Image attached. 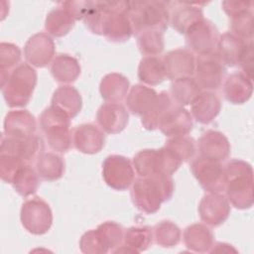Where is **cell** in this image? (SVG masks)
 <instances>
[{"label":"cell","instance_id":"6da1fadb","mask_svg":"<svg viewBox=\"0 0 254 254\" xmlns=\"http://www.w3.org/2000/svg\"><path fill=\"white\" fill-rule=\"evenodd\" d=\"M175 184L171 175L157 174L148 178L139 177L131 186V199L142 212L152 214L157 212L162 203L172 198Z\"/></svg>","mask_w":254,"mask_h":254},{"label":"cell","instance_id":"7a4b0ae2","mask_svg":"<svg viewBox=\"0 0 254 254\" xmlns=\"http://www.w3.org/2000/svg\"><path fill=\"white\" fill-rule=\"evenodd\" d=\"M226 198L238 209L253 205V169L243 160L233 159L223 166Z\"/></svg>","mask_w":254,"mask_h":254},{"label":"cell","instance_id":"3957f363","mask_svg":"<svg viewBox=\"0 0 254 254\" xmlns=\"http://www.w3.org/2000/svg\"><path fill=\"white\" fill-rule=\"evenodd\" d=\"M133 34L138 36L148 30L164 33L170 24L169 2L134 1L128 12Z\"/></svg>","mask_w":254,"mask_h":254},{"label":"cell","instance_id":"277c9868","mask_svg":"<svg viewBox=\"0 0 254 254\" xmlns=\"http://www.w3.org/2000/svg\"><path fill=\"white\" fill-rule=\"evenodd\" d=\"M37 79V71L29 64L16 66L1 82L2 94L7 105L10 107L27 105L32 98Z\"/></svg>","mask_w":254,"mask_h":254},{"label":"cell","instance_id":"5b68a950","mask_svg":"<svg viewBox=\"0 0 254 254\" xmlns=\"http://www.w3.org/2000/svg\"><path fill=\"white\" fill-rule=\"evenodd\" d=\"M39 125L52 150L65 153L71 148L73 142L70 118L64 111L51 105L41 113Z\"/></svg>","mask_w":254,"mask_h":254},{"label":"cell","instance_id":"8992f818","mask_svg":"<svg viewBox=\"0 0 254 254\" xmlns=\"http://www.w3.org/2000/svg\"><path fill=\"white\" fill-rule=\"evenodd\" d=\"M107 13L103 22L102 35L110 42L122 43L133 35L128 12V1H105Z\"/></svg>","mask_w":254,"mask_h":254},{"label":"cell","instance_id":"52a82bcc","mask_svg":"<svg viewBox=\"0 0 254 254\" xmlns=\"http://www.w3.org/2000/svg\"><path fill=\"white\" fill-rule=\"evenodd\" d=\"M20 219L23 227L34 235L47 233L53 224V212L47 201L34 197L23 202Z\"/></svg>","mask_w":254,"mask_h":254},{"label":"cell","instance_id":"ba28073f","mask_svg":"<svg viewBox=\"0 0 254 254\" xmlns=\"http://www.w3.org/2000/svg\"><path fill=\"white\" fill-rule=\"evenodd\" d=\"M188 49L197 56L215 53L220 34L216 26L207 19L192 25L185 34Z\"/></svg>","mask_w":254,"mask_h":254},{"label":"cell","instance_id":"9c48e42d","mask_svg":"<svg viewBox=\"0 0 254 254\" xmlns=\"http://www.w3.org/2000/svg\"><path fill=\"white\" fill-rule=\"evenodd\" d=\"M102 178L106 185L116 190H125L135 180L132 162L121 155H109L102 163Z\"/></svg>","mask_w":254,"mask_h":254},{"label":"cell","instance_id":"30bf717a","mask_svg":"<svg viewBox=\"0 0 254 254\" xmlns=\"http://www.w3.org/2000/svg\"><path fill=\"white\" fill-rule=\"evenodd\" d=\"M226 75V68L215 53L197 56L195 59L194 79L200 89L212 91L218 89Z\"/></svg>","mask_w":254,"mask_h":254},{"label":"cell","instance_id":"8fae6325","mask_svg":"<svg viewBox=\"0 0 254 254\" xmlns=\"http://www.w3.org/2000/svg\"><path fill=\"white\" fill-rule=\"evenodd\" d=\"M190 171L205 191L221 192L224 190V171L220 162L199 157L192 161Z\"/></svg>","mask_w":254,"mask_h":254},{"label":"cell","instance_id":"7c38bea8","mask_svg":"<svg viewBox=\"0 0 254 254\" xmlns=\"http://www.w3.org/2000/svg\"><path fill=\"white\" fill-rule=\"evenodd\" d=\"M200 220L212 227L221 225L230 214V203L220 192H208L202 196L198 204Z\"/></svg>","mask_w":254,"mask_h":254},{"label":"cell","instance_id":"4fadbf2b","mask_svg":"<svg viewBox=\"0 0 254 254\" xmlns=\"http://www.w3.org/2000/svg\"><path fill=\"white\" fill-rule=\"evenodd\" d=\"M56 45L48 33H37L29 38L24 47L27 63L35 67H45L55 59Z\"/></svg>","mask_w":254,"mask_h":254},{"label":"cell","instance_id":"5bb4252c","mask_svg":"<svg viewBox=\"0 0 254 254\" xmlns=\"http://www.w3.org/2000/svg\"><path fill=\"white\" fill-rule=\"evenodd\" d=\"M166 77L177 79L194 74L195 57L189 49L179 48L168 52L163 58Z\"/></svg>","mask_w":254,"mask_h":254},{"label":"cell","instance_id":"9a60e30c","mask_svg":"<svg viewBox=\"0 0 254 254\" xmlns=\"http://www.w3.org/2000/svg\"><path fill=\"white\" fill-rule=\"evenodd\" d=\"M170 25L180 34L203 19L202 9L196 2H169Z\"/></svg>","mask_w":254,"mask_h":254},{"label":"cell","instance_id":"2e32d148","mask_svg":"<svg viewBox=\"0 0 254 254\" xmlns=\"http://www.w3.org/2000/svg\"><path fill=\"white\" fill-rule=\"evenodd\" d=\"M193 127L192 116L190 112L183 106L172 105L163 115L158 128L168 136L188 135Z\"/></svg>","mask_w":254,"mask_h":254},{"label":"cell","instance_id":"e0dca14e","mask_svg":"<svg viewBox=\"0 0 254 254\" xmlns=\"http://www.w3.org/2000/svg\"><path fill=\"white\" fill-rule=\"evenodd\" d=\"M96 120L108 134H117L125 129L129 121L127 108L119 102H105L97 110Z\"/></svg>","mask_w":254,"mask_h":254},{"label":"cell","instance_id":"ac0fdd59","mask_svg":"<svg viewBox=\"0 0 254 254\" xmlns=\"http://www.w3.org/2000/svg\"><path fill=\"white\" fill-rule=\"evenodd\" d=\"M72 142L80 153L93 155L104 147L105 135L103 130L96 125L84 123L76 126L72 131Z\"/></svg>","mask_w":254,"mask_h":254},{"label":"cell","instance_id":"d6986e66","mask_svg":"<svg viewBox=\"0 0 254 254\" xmlns=\"http://www.w3.org/2000/svg\"><path fill=\"white\" fill-rule=\"evenodd\" d=\"M197 148L201 158L216 162L227 159L231 150L227 137L216 130H207L202 133L197 141Z\"/></svg>","mask_w":254,"mask_h":254},{"label":"cell","instance_id":"ffe728a7","mask_svg":"<svg viewBox=\"0 0 254 254\" xmlns=\"http://www.w3.org/2000/svg\"><path fill=\"white\" fill-rule=\"evenodd\" d=\"M37 122L28 110H11L4 119L3 131L6 137L24 140L35 134Z\"/></svg>","mask_w":254,"mask_h":254},{"label":"cell","instance_id":"44dd1931","mask_svg":"<svg viewBox=\"0 0 254 254\" xmlns=\"http://www.w3.org/2000/svg\"><path fill=\"white\" fill-rule=\"evenodd\" d=\"M250 41H245L231 32L220 35L215 54L224 65L233 67L239 65Z\"/></svg>","mask_w":254,"mask_h":254},{"label":"cell","instance_id":"7402d4cb","mask_svg":"<svg viewBox=\"0 0 254 254\" xmlns=\"http://www.w3.org/2000/svg\"><path fill=\"white\" fill-rule=\"evenodd\" d=\"M190 114L192 118L203 125L212 122L219 114L221 101L212 91H201L190 104Z\"/></svg>","mask_w":254,"mask_h":254},{"label":"cell","instance_id":"603a6c76","mask_svg":"<svg viewBox=\"0 0 254 254\" xmlns=\"http://www.w3.org/2000/svg\"><path fill=\"white\" fill-rule=\"evenodd\" d=\"M253 92L252 79L242 72H233L223 81V94L226 100L232 104L247 102Z\"/></svg>","mask_w":254,"mask_h":254},{"label":"cell","instance_id":"cb8c5ba5","mask_svg":"<svg viewBox=\"0 0 254 254\" xmlns=\"http://www.w3.org/2000/svg\"><path fill=\"white\" fill-rule=\"evenodd\" d=\"M132 165L139 177L148 178L157 174H165L162 149H144L139 151L132 160Z\"/></svg>","mask_w":254,"mask_h":254},{"label":"cell","instance_id":"d4e9b609","mask_svg":"<svg viewBox=\"0 0 254 254\" xmlns=\"http://www.w3.org/2000/svg\"><path fill=\"white\" fill-rule=\"evenodd\" d=\"M183 238L186 247L196 253L209 252L214 241V235L211 229L202 223L189 225L184 230Z\"/></svg>","mask_w":254,"mask_h":254},{"label":"cell","instance_id":"484cf974","mask_svg":"<svg viewBox=\"0 0 254 254\" xmlns=\"http://www.w3.org/2000/svg\"><path fill=\"white\" fill-rule=\"evenodd\" d=\"M158 96V92L147 85L135 84L133 85L125 98L128 111L137 116L145 115Z\"/></svg>","mask_w":254,"mask_h":254},{"label":"cell","instance_id":"4316f807","mask_svg":"<svg viewBox=\"0 0 254 254\" xmlns=\"http://www.w3.org/2000/svg\"><path fill=\"white\" fill-rule=\"evenodd\" d=\"M130 89L128 78L118 72L104 75L99 84V92L106 102H120L126 98Z\"/></svg>","mask_w":254,"mask_h":254},{"label":"cell","instance_id":"83f0119b","mask_svg":"<svg viewBox=\"0 0 254 254\" xmlns=\"http://www.w3.org/2000/svg\"><path fill=\"white\" fill-rule=\"evenodd\" d=\"M51 105L61 109L71 119L80 112L82 98L75 87L71 85H62L55 90Z\"/></svg>","mask_w":254,"mask_h":254},{"label":"cell","instance_id":"f1b7e54d","mask_svg":"<svg viewBox=\"0 0 254 254\" xmlns=\"http://www.w3.org/2000/svg\"><path fill=\"white\" fill-rule=\"evenodd\" d=\"M81 71L78 61L67 55H58L51 64V73L60 83H71L77 79Z\"/></svg>","mask_w":254,"mask_h":254},{"label":"cell","instance_id":"f546056e","mask_svg":"<svg viewBox=\"0 0 254 254\" xmlns=\"http://www.w3.org/2000/svg\"><path fill=\"white\" fill-rule=\"evenodd\" d=\"M201 89L192 76L174 79L170 85V96L177 105L186 106L192 103Z\"/></svg>","mask_w":254,"mask_h":254},{"label":"cell","instance_id":"4dcf8cb0","mask_svg":"<svg viewBox=\"0 0 254 254\" xmlns=\"http://www.w3.org/2000/svg\"><path fill=\"white\" fill-rule=\"evenodd\" d=\"M74 23V18L60 5L48 13L45 20V30L50 36L61 38L70 32Z\"/></svg>","mask_w":254,"mask_h":254},{"label":"cell","instance_id":"1f68e13d","mask_svg":"<svg viewBox=\"0 0 254 254\" xmlns=\"http://www.w3.org/2000/svg\"><path fill=\"white\" fill-rule=\"evenodd\" d=\"M36 171L44 181H57L64 173V161L57 153L44 152L36 162Z\"/></svg>","mask_w":254,"mask_h":254},{"label":"cell","instance_id":"d6a6232c","mask_svg":"<svg viewBox=\"0 0 254 254\" xmlns=\"http://www.w3.org/2000/svg\"><path fill=\"white\" fill-rule=\"evenodd\" d=\"M40 177L29 164H23L16 172L11 185L14 190L24 197L34 194L40 186Z\"/></svg>","mask_w":254,"mask_h":254},{"label":"cell","instance_id":"836d02e7","mask_svg":"<svg viewBox=\"0 0 254 254\" xmlns=\"http://www.w3.org/2000/svg\"><path fill=\"white\" fill-rule=\"evenodd\" d=\"M138 78L151 86L163 82L166 78L163 60L158 57H144L138 65Z\"/></svg>","mask_w":254,"mask_h":254},{"label":"cell","instance_id":"e575fe53","mask_svg":"<svg viewBox=\"0 0 254 254\" xmlns=\"http://www.w3.org/2000/svg\"><path fill=\"white\" fill-rule=\"evenodd\" d=\"M153 228L150 226H132L124 231L123 243L133 250L140 253L149 248L153 241Z\"/></svg>","mask_w":254,"mask_h":254},{"label":"cell","instance_id":"d590c367","mask_svg":"<svg viewBox=\"0 0 254 254\" xmlns=\"http://www.w3.org/2000/svg\"><path fill=\"white\" fill-rule=\"evenodd\" d=\"M172 99L167 91H162L158 93V96L149 109V111L141 117V123L143 127L147 130L158 129L159 123L163 115L172 106Z\"/></svg>","mask_w":254,"mask_h":254},{"label":"cell","instance_id":"8d00e7d4","mask_svg":"<svg viewBox=\"0 0 254 254\" xmlns=\"http://www.w3.org/2000/svg\"><path fill=\"white\" fill-rule=\"evenodd\" d=\"M45 142L39 135H32L24 140L17 142L16 154L26 164L36 163L39 157L44 153Z\"/></svg>","mask_w":254,"mask_h":254},{"label":"cell","instance_id":"74e56055","mask_svg":"<svg viewBox=\"0 0 254 254\" xmlns=\"http://www.w3.org/2000/svg\"><path fill=\"white\" fill-rule=\"evenodd\" d=\"M153 236L156 243L170 248L178 245L182 238L180 227L170 220H162L153 227Z\"/></svg>","mask_w":254,"mask_h":254},{"label":"cell","instance_id":"f35d334b","mask_svg":"<svg viewBox=\"0 0 254 254\" xmlns=\"http://www.w3.org/2000/svg\"><path fill=\"white\" fill-rule=\"evenodd\" d=\"M137 46L139 52L145 57H157L165 48L163 33L148 30L138 35Z\"/></svg>","mask_w":254,"mask_h":254},{"label":"cell","instance_id":"ab89813d","mask_svg":"<svg viewBox=\"0 0 254 254\" xmlns=\"http://www.w3.org/2000/svg\"><path fill=\"white\" fill-rule=\"evenodd\" d=\"M96 232L108 252L110 250L114 251L123 242L124 229L114 221H105L99 224Z\"/></svg>","mask_w":254,"mask_h":254},{"label":"cell","instance_id":"60d3db41","mask_svg":"<svg viewBox=\"0 0 254 254\" xmlns=\"http://www.w3.org/2000/svg\"><path fill=\"white\" fill-rule=\"evenodd\" d=\"M164 146L171 150L183 163L191 160L196 150L195 141L188 135L169 137Z\"/></svg>","mask_w":254,"mask_h":254},{"label":"cell","instance_id":"b9f144b4","mask_svg":"<svg viewBox=\"0 0 254 254\" xmlns=\"http://www.w3.org/2000/svg\"><path fill=\"white\" fill-rule=\"evenodd\" d=\"M230 30L235 36L245 40L253 39V10L247 11L230 18Z\"/></svg>","mask_w":254,"mask_h":254},{"label":"cell","instance_id":"7bdbcfd3","mask_svg":"<svg viewBox=\"0 0 254 254\" xmlns=\"http://www.w3.org/2000/svg\"><path fill=\"white\" fill-rule=\"evenodd\" d=\"M21 60V51L18 46L12 43L2 42L0 44V71L10 73L18 66Z\"/></svg>","mask_w":254,"mask_h":254},{"label":"cell","instance_id":"ee69618b","mask_svg":"<svg viewBox=\"0 0 254 254\" xmlns=\"http://www.w3.org/2000/svg\"><path fill=\"white\" fill-rule=\"evenodd\" d=\"M24 163L18 156L0 154V177L5 183L11 184L16 172Z\"/></svg>","mask_w":254,"mask_h":254},{"label":"cell","instance_id":"f6af8a7d","mask_svg":"<svg viewBox=\"0 0 254 254\" xmlns=\"http://www.w3.org/2000/svg\"><path fill=\"white\" fill-rule=\"evenodd\" d=\"M79 248L85 254H103L108 252L99 238L96 229H91L83 233L79 240Z\"/></svg>","mask_w":254,"mask_h":254},{"label":"cell","instance_id":"bcb514c9","mask_svg":"<svg viewBox=\"0 0 254 254\" xmlns=\"http://www.w3.org/2000/svg\"><path fill=\"white\" fill-rule=\"evenodd\" d=\"M92 1H64L61 2L60 5L63 6L75 21L83 20L84 16L90 9Z\"/></svg>","mask_w":254,"mask_h":254},{"label":"cell","instance_id":"7dc6e473","mask_svg":"<svg viewBox=\"0 0 254 254\" xmlns=\"http://www.w3.org/2000/svg\"><path fill=\"white\" fill-rule=\"evenodd\" d=\"M222 9L228 15L229 18L253 10V2L252 1H223Z\"/></svg>","mask_w":254,"mask_h":254},{"label":"cell","instance_id":"c3c4849f","mask_svg":"<svg viewBox=\"0 0 254 254\" xmlns=\"http://www.w3.org/2000/svg\"><path fill=\"white\" fill-rule=\"evenodd\" d=\"M242 73L253 79V41H250L239 64Z\"/></svg>","mask_w":254,"mask_h":254},{"label":"cell","instance_id":"681fc988","mask_svg":"<svg viewBox=\"0 0 254 254\" xmlns=\"http://www.w3.org/2000/svg\"><path fill=\"white\" fill-rule=\"evenodd\" d=\"M210 253H231L234 252L236 253L237 250L230 244L228 243H224V242H218L212 245L211 249L209 250Z\"/></svg>","mask_w":254,"mask_h":254}]
</instances>
